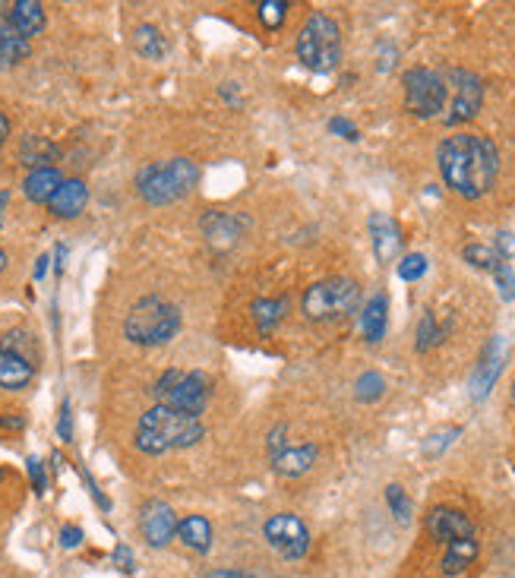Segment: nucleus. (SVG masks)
Segmentation results:
<instances>
[{"label":"nucleus","instance_id":"nucleus-4","mask_svg":"<svg viewBox=\"0 0 515 578\" xmlns=\"http://www.w3.org/2000/svg\"><path fill=\"white\" fill-rule=\"evenodd\" d=\"M297 61L313 73H332L342 61L339 23L326 13H313L297 32Z\"/></svg>","mask_w":515,"mask_h":578},{"label":"nucleus","instance_id":"nucleus-32","mask_svg":"<svg viewBox=\"0 0 515 578\" xmlns=\"http://www.w3.org/2000/svg\"><path fill=\"white\" fill-rule=\"evenodd\" d=\"M424 275H427V256L424 253H408L405 259H399L402 282H421Z\"/></svg>","mask_w":515,"mask_h":578},{"label":"nucleus","instance_id":"nucleus-43","mask_svg":"<svg viewBox=\"0 0 515 578\" xmlns=\"http://www.w3.org/2000/svg\"><path fill=\"white\" fill-rule=\"evenodd\" d=\"M83 481H86V487H89V493L95 496V503H98V506H102V509H111V503H108V496H102V490H98V484L92 481V477H89L86 471H83Z\"/></svg>","mask_w":515,"mask_h":578},{"label":"nucleus","instance_id":"nucleus-39","mask_svg":"<svg viewBox=\"0 0 515 578\" xmlns=\"http://www.w3.org/2000/svg\"><path fill=\"white\" fill-rule=\"evenodd\" d=\"M29 477H32V487H35V493L42 496L45 490H48V477H45V468H42V462L38 458H29Z\"/></svg>","mask_w":515,"mask_h":578},{"label":"nucleus","instance_id":"nucleus-19","mask_svg":"<svg viewBox=\"0 0 515 578\" xmlns=\"http://www.w3.org/2000/svg\"><path fill=\"white\" fill-rule=\"evenodd\" d=\"M386 323H389V301L386 294H373L364 313H361V329H364V338L370 345H380L383 335H386Z\"/></svg>","mask_w":515,"mask_h":578},{"label":"nucleus","instance_id":"nucleus-42","mask_svg":"<svg viewBox=\"0 0 515 578\" xmlns=\"http://www.w3.org/2000/svg\"><path fill=\"white\" fill-rule=\"evenodd\" d=\"M114 563L121 566L124 572H133V553H130L127 544H117V547H114Z\"/></svg>","mask_w":515,"mask_h":578},{"label":"nucleus","instance_id":"nucleus-51","mask_svg":"<svg viewBox=\"0 0 515 578\" xmlns=\"http://www.w3.org/2000/svg\"><path fill=\"white\" fill-rule=\"evenodd\" d=\"M0 481H4V468H0Z\"/></svg>","mask_w":515,"mask_h":578},{"label":"nucleus","instance_id":"nucleus-22","mask_svg":"<svg viewBox=\"0 0 515 578\" xmlns=\"http://www.w3.org/2000/svg\"><path fill=\"white\" fill-rule=\"evenodd\" d=\"M177 537H181V544L187 550L206 553L212 547V525L203 515H187L184 522H177Z\"/></svg>","mask_w":515,"mask_h":578},{"label":"nucleus","instance_id":"nucleus-50","mask_svg":"<svg viewBox=\"0 0 515 578\" xmlns=\"http://www.w3.org/2000/svg\"><path fill=\"white\" fill-rule=\"evenodd\" d=\"M509 398H512V405H515V383H512V392H509Z\"/></svg>","mask_w":515,"mask_h":578},{"label":"nucleus","instance_id":"nucleus-5","mask_svg":"<svg viewBox=\"0 0 515 578\" xmlns=\"http://www.w3.org/2000/svg\"><path fill=\"white\" fill-rule=\"evenodd\" d=\"M196 184V165L190 158H171V162H155L146 165L136 174V190L152 206H165L181 199L193 190Z\"/></svg>","mask_w":515,"mask_h":578},{"label":"nucleus","instance_id":"nucleus-31","mask_svg":"<svg viewBox=\"0 0 515 578\" xmlns=\"http://www.w3.org/2000/svg\"><path fill=\"white\" fill-rule=\"evenodd\" d=\"M383 392H386V380L376 370L361 373L358 383H354V395H358V402H376Z\"/></svg>","mask_w":515,"mask_h":578},{"label":"nucleus","instance_id":"nucleus-29","mask_svg":"<svg viewBox=\"0 0 515 578\" xmlns=\"http://www.w3.org/2000/svg\"><path fill=\"white\" fill-rule=\"evenodd\" d=\"M462 256H465L468 266L481 269V272H490V275H493V269L503 263V259L497 256V250L487 247V244H468V247L462 250Z\"/></svg>","mask_w":515,"mask_h":578},{"label":"nucleus","instance_id":"nucleus-46","mask_svg":"<svg viewBox=\"0 0 515 578\" xmlns=\"http://www.w3.org/2000/svg\"><path fill=\"white\" fill-rule=\"evenodd\" d=\"M54 259H57L54 269H57V275H61V272H64V259H67V247H64V244L54 250Z\"/></svg>","mask_w":515,"mask_h":578},{"label":"nucleus","instance_id":"nucleus-47","mask_svg":"<svg viewBox=\"0 0 515 578\" xmlns=\"http://www.w3.org/2000/svg\"><path fill=\"white\" fill-rule=\"evenodd\" d=\"M7 136H10V121H7L4 114H0V146L7 143Z\"/></svg>","mask_w":515,"mask_h":578},{"label":"nucleus","instance_id":"nucleus-9","mask_svg":"<svg viewBox=\"0 0 515 578\" xmlns=\"http://www.w3.org/2000/svg\"><path fill=\"white\" fill-rule=\"evenodd\" d=\"M263 537L269 541L272 550H279L285 560H304L310 550V531L297 515L291 512H279L272 515L269 522L263 525Z\"/></svg>","mask_w":515,"mask_h":578},{"label":"nucleus","instance_id":"nucleus-38","mask_svg":"<svg viewBox=\"0 0 515 578\" xmlns=\"http://www.w3.org/2000/svg\"><path fill=\"white\" fill-rule=\"evenodd\" d=\"M57 436H61L64 443L73 440V411H70V402L61 405V417H57Z\"/></svg>","mask_w":515,"mask_h":578},{"label":"nucleus","instance_id":"nucleus-10","mask_svg":"<svg viewBox=\"0 0 515 578\" xmlns=\"http://www.w3.org/2000/svg\"><path fill=\"white\" fill-rule=\"evenodd\" d=\"M449 89H452V102H449V114L446 124H465L484 105V86L481 76H474L471 70H449Z\"/></svg>","mask_w":515,"mask_h":578},{"label":"nucleus","instance_id":"nucleus-26","mask_svg":"<svg viewBox=\"0 0 515 578\" xmlns=\"http://www.w3.org/2000/svg\"><path fill=\"white\" fill-rule=\"evenodd\" d=\"M133 48H136V54H143L146 61H162V57L168 54L165 35L158 32L155 26H149V23L133 29Z\"/></svg>","mask_w":515,"mask_h":578},{"label":"nucleus","instance_id":"nucleus-15","mask_svg":"<svg viewBox=\"0 0 515 578\" xmlns=\"http://www.w3.org/2000/svg\"><path fill=\"white\" fill-rule=\"evenodd\" d=\"M7 23L23 35V38H32L35 35H42V29H45V7L38 4V0H16V4H10V10H7Z\"/></svg>","mask_w":515,"mask_h":578},{"label":"nucleus","instance_id":"nucleus-24","mask_svg":"<svg viewBox=\"0 0 515 578\" xmlns=\"http://www.w3.org/2000/svg\"><path fill=\"white\" fill-rule=\"evenodd\" d=\"M203 231H206V237L215 247H228V244L237 241V234H241V222L231 218V215H225V212H209L203 218Z\"/></svg>","mask_w":515,"mask_h":578},{"label":"nucleus","instance_id":"nucleus-37","mask_svg":"<svg viewBox=\"0 0 515 578\" xmlns=\"http://www.w3.org/2000/svg\"><path fill=\"white\" fill-rule=\"evenodd\" d=\"M329 130H332L335 136L348 139V143H358V139H361L358 127H354L351 121H345V117H332V121H329Z\"/></svg>","mask_w":515,"mask_h":578},{"label":"nucleus","instance_id":"nucleus-44","mask_svg":"<svg viewBox=\"0 0 515 578\" xmlns=\"http://www.w3.org/2000/svg\"><path fill=\"white\" fill-rule=\"evenodd\" d=\"M48 263H51L48 256H38V259H35V272H32V278H35V282H42V278H45V272H48Z\"/></svg>","mask_w":515,"mask_h":578},{"label":"nucleus","instance_id":"nucleus-11","mask_svg":"<svg viewBox=\"0 0 515 578\" xmlns=\"http://www.w3.org/2000/svg\"><path fill=\"white\" fill-rule=\"evenodd\" d=\"M140 528L149 547H168L171 537L177 534V515L165 500H149L140 512Z\"/></svg>","mask_w":515,"mask_h":578},{"label":"nucleus","instance_id":"nucleus-27","mask_svg":"<svg viewBox=\"0 0 515 578\" xmlns=\"http://www.w3.org/2000/svg\"><path fill=\"white\" fill-rule=\"evenodd\" d=\"M285 310H288V301H275V297H260V301L250 304V316L256 320V329L260 332H272L285 320Z\"/></svg>","mask_w":515,"mask_h":578},{"label":"nucleus","instance_id":"nucleus-13","mask_svg":"<svg viewBox=\"0 0 515 578\" xmlns=\"http://www.w3.org/2000/svg\"><path fill=\"white\" fill-rule=\"evenodd\" d=\"M427 534L437 544H452V541H462V537H474V522L459 509L437 506L427 515Z\"/></svg>","mask_w":515,"mask_h":578},{"label":"nucleus","instance_id":"nucleus-8","mask_svg":"<svg viewBox=\"0 0 515 578\" xmlns=\"http://www.w3.org/2000/svg\"><path fill=\"white\" fill-rule=\"evenodd\" d=\"M402 83H405V108L414 117H437L446 108L449 86L437 70L414 67L405 73Z\"/></svg>","mask_w":515,"mask_h":578},{"label":"nucleus","instance_id":"nucleus-45","mask_svg":"<svg viewBox=\"0 0 515 578\" xmlns=\"http://www.w3.org/2000/svg\"><path fill=\"white\" fill-rule=\"evenodd\" d=\"M206 578H250V575L247 572H234V569H215Z\"/></svg>","mask_w":515,"mask_h":578},{"label":"nucleus","instance_id":"nucleus-35","mask_svg":"<svg viewBox=\"0 0 515 578\" xmlns=\"http://www.w3.org/2000/svg\"><path fill=\"white\" fill-rule=\"evenodd\" d=\"M462 430L459 427H446V430H437L433 436H427V443H424V455H440L446 446H452V440L459 436Z\"/></svg>","mask_w":515,"mask_h":578},{"label":"nucleus","instance_id":"nucleus-12","mask_svg":"<svg viewBox=\"0 0 515 578\" xmlns=\"http://www.w3.org/2000/svg\"><path fill=\"white\" fill-rule=\"evenodd\" d=\"M503 361H506V345H503L500 335H493L490 342L484 345L481 357H478V367H474V373H471V395L474 398L490 395V389L497 386V380H500Z\"/></svg>","mask_w":515,"mask_h":578},{"label":"nucleus","instance_id":"nucleus-36","mask_svg":"<svg viewBox=\"0 0 515 578\" xmlns=\"http://www.w3.org/2000/svg\"><path fill=\"white\" fill-rule=\"evenodd\" d=\"M493 278H497L503 301H515V272L509 269V263H500L497 269H493Z\"/></svg>","mask_w":515,"mask_h":578},{"label":"nucleus","instance_id":"nucleus-30","mask_svg":"<svg viewBox=\"0 0 515 578\" xmlns=\"http://www.w3.org/2000/svg\"><path fill=\"white\" fill-rule=\"evenodd\" d=\"M446 338V329L437 326V316L433 313H424L421 316V323H418V342H414V348H418L421 354L430 351V348H437L440 342Z\"/></svg>","mask_w":515,"mask_h":578},{"label":"nucleus","instance_id":"nucleus-48","mask_svg":"<svg viewBox=\"0 0 515 578\" xmlns=\"http://www.w3.org/2000/svg\"><path fill=\"white\" fill-rule=\"evenodd\" d=\"M7 203H10V193H7V190H0V212L7 209Z\"/></svg>","mask_w":515,"mask_h":578},{"label":"nucleus","instance_id":"nucleus-1","mask_svg":"<svg viewBox=\"0 0 515 578\" xmlns=\"http://www.w3.org/2000/svg\"><path fill=\"white\" fill-rule=\"evenodd\" d=\"M437 165L443 184L465 199H481L497 184L500 152L490 136L481 133H455L446 136L437 149Z\"/></svg>","mask_w":515,"mask_h":578},{"label":"nucleus","instance_id":"nucleus-18","mask_svg":"<svg viewBox=\"0 0 515 578\" xmlns=\"http://www.w3.org/2000/svg\"><path fill=\"white\" fill-rule=\"evenodd\" d=\"M35 376V367L29 361H23L19 354H10L0 348V389H10V392H19L32 383Z\"/></svg>","mask_w":515,"mask_h":578},{"label":"nucleus","instance_id":"nucleus-41","mask_svg":"<svg viewBox=\"0 0 515 578\" xmlns=\"http://www.w3.org/2000/svg\"><path fill=\"white\" fill-rule=\"evenodd\" d=\"M512 253H515V237H512L509 231H500V234H497V256L506 263Z\"/></svg>","mask_w":515,"mask_h":578},{"label":"nucleus","instance_id":"nucleus-33","mask_svg":"<svg viewBox=\"0 0 515 578\" xmlns=\"http://www.w3.org/2000/svg\"><path fill=\"white\" fill-rule=\"evenodd\" d=\"M386 503L392 509V515L399 518V522H411V500L405 496V490L399 484H389L386 487Z\"/></svg>","mask_w":515,"mask_h":578},{"label":"nucleus","instance_id":"nucleus-49","mask_svg":"<svg viewBox=\"0 0 515 578\" xmlns=\"http://www.w3.org/2000/svg\"><path fill=\"white\" fill-rule=\"evenodd\" d=\"M4 269H7V253L0 250V272H4Z\"/></svg>","mask_w":515,"mask_h":578},{"label":"nucleus","instance_id":"nucleus-21","mask_svg":"<svg viewBox=\"0 0 515 578\" xmlns=\"http://www.w3.org/2000/svg\"><path fill=\"white\" fill-rule=\"evenodd\" d=\"M29 51V38L19 35L7 19H0V70H13L19 61H26Z\"/></svg>","mask_w":515,"mask_h":578},{"label":"nucleus","instance_id":"nucleus-23","mask_svg":"<svg viewBox=\"0 0 515 578\" xmlns=\"http://www.w3.org/2000/svg\"><path fill=\"white\" fill-rule=\"evenodd\" d=\"M474 560H478V541L474 537H462V541H452L446 544L443 553V575H462Z\"/></svg>","mask_w":515,"mask_h":578},{"label":"nucleus","instance_id":"nucleus-25","mask_svg":"<svg viewBox=\"0 0 515 578\" xmlns=\"http://www.w3.org/2000/svg\"><path fill=\"white\" fill-rule=\"evenodd\" d=\"M19 158H23V165H29L32 171L51 168V162L57 158V146L48 143L45 136H26L23 146H19Z\"/></svg>","mask_w":515,"mask_h":578},{"label":"nucleus","instance_id":"nucleus-2","mask_svg":"<svg viewBox=\"0 0 515 578\" xmlns=\"http://www.w3.org/2000/svg\"><path fill=\"white\" fill-rule=\"evenodd\" d=\"M206 436L200 417L171 411L165 405L149 408L136 424V449L146 455H165L171 449H190Z\"/></svg>","mask_w":515,"mask_h":578},{"label":"nucleus","instance_id":"nucleus-14","mask_svg":"<svg viewBox=\"0 0 515 578\" xmlns=\"http://www.w3.org/2000/svg\"><path fill=\"white\" fill-rule=\"evenodd\" d=\"M370 241H373L376 259H380V263H392L395 253H399V247H402L399 225H395L389 215L373 212V215H370Z\"/></svg>","mask_w":515,"mask_h":578},{"label":"nucleus","instance_id":"nucleus-40","mask_svg":"<svg viewBox=\"0 0 515 578\" xmlns=\"http://www.w3.org/2000/svg\"><path fill=\"white\" fill-rule=\"evenodd\" d=\"M83 528H76V525H67L64 531H61V547L64 550H73V547H79V544H83Z\"/></svg>","mask_w":515,"mask_h":578},{"label":"nucleus","instance_id":"nucleus-34","mask_svg":"<svg viewBox=\"0 0 515 578\" xmlns=\"http://www.w3.org/2000/svg\"><path fill=\"white\" fill-rule=\"evenodd\" d=\"M285 16H288L285 0H263L260 4V19H263L266 29H279L285 23Z\"/></svg>","mask_w":515,"mask_h":578},{"label":"nucleus","instance_id":"nucleus-28","mask_svg":"<svg viewBox=\"0 0 515 578\" xmlns=\"http://www.w3.org/2000/svg\"><path fill=\"white\" fill-rule=\"evenodd\" d=\"M0 348L10 351V354H19V357H23V361H29L32 367H35V361H38V348H35V342H32V335L23 332V329L7 332V335H4V345H0Z\"/></svg>","mask_w":515,"mask_h":578},{"label":"nucleus","instance_id":"nucleus-6","mask_svg":"<svg viewBox=\"0 0 515 578\" xmlns=\"http://www.w3.org/2000/svg\"><path fill=\"white\" fill-rule=\"evenodd\" d=\"M152 395L158 405H165L171 411H181L190 417H200L209 405L212 383L206 373H190V370H165L158 376V383L152 386Z\"/></svg>","mask_w":515,"mask_h":578},{"label":"nucleus","instance_id":"nucleus-17","mask_svg":"<svg viewBox=\"0 0 515 578\" xmlns=\"http://www.w3.org/2000/svg\"><path fill=\"white\" fill-rule=\"evenodd\" d=\"M316 455H320V449H316L313 443L288 446L285 452H279L272 458V468H275V474H282V477H301L316 465Z\"/></svg>","mask_w":515,"mask_h":578},{"label":"nucleus","instance_id":"nucleus-16","mask_svg":"<svg viewBox=\"0 0 515 578\" xmlns=\"http://www.w3.org/2000/svg\"><path fill=\"white\" fill-rule=\"evenodd\" d=\"M86 203H89V187L73 177V181H64V184H61V190L54 193L48 209H51V215H57V218H76L79 212L86 209Z\"/></svg>","mask_w":515,"mask_h":578},{"label":"nucleus","instance_id":"nucleus-7","mask_svg":"<svg viewBox=\"0 0 515 578\" xmlns=\"http://www.w3.org/2000/svg\"><path fill=\"white\" fill-rule=\"evenodd\" d=\"M301 307L313 323L345 320L361 307V285L354 278H323L304 291Z\"/></svg>","mask_w":515,"mask_h":578},{"label":"nucleus","instance_id":"nucleus-3","mask_svg":"<svg viewBox=\"0 0 515 578\" xmlns=\"http://www.w3.org/2000/svg\"><path fill=\"white\" fill-rule=\"evenodd\" d=\"M177 329H181V310L155 294L136 301L124 320V335L133 345H146V348L171 342Z\"/></svg>","mask_w":515,"mask_h":578},{"label":"nucleus","instance_id":"nucleus-20","mask_svg":"<svg viewBox=\"0 0 515 578\" xmlns=\"http://www.w3.org/2000/svg\"><path fill=\"white\" fill-rule=\"evenodd\" d=\"M64 177L57 168H38V171H29V177L23 181V193L32 199V203H51L54 193L61 190Z\"/></svg>","mask_w":515,"mask_h":578}]
</instances>
